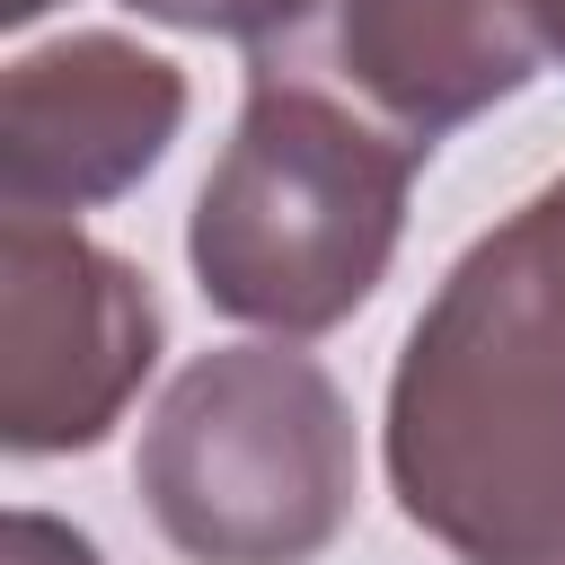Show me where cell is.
Instances as JSON below:
<instances>
[{"mask_svg":"<svg viewBox=\"0 0 565 565\" xmlns=\"http://www.w3.org/2000/svg\"><path fill=\"white\" fill-rule=\"evenodd\" d=\"M159 362V291L62 212L0 221V441L97 450Z\"/></svg>","mask_w":565,"mask_h":565,"instance_id":"obj_4","label":"cell"},{"mask_svg":"<svg viewBox=\"0 0 565 565\" xmlns=\"http://www.w3.org/2000/svg\"><path fill=\"white\" fill-rule=\"evenodd\" d=\"M539 62L547 0H335L344 88L424 150L468 115L521 97Z\"/></svg>","mask_w":565,"mask_h":565,"instance_id":"obj_6","label":"cell"},{"mask_svg":"<svg viewBox=\"0 0 565 565\" xmlns=\"http://www.w3.org/2000/svg\"><path fill=\"white\" fill-rule=\"evenodd\" d=\"M53 0H0V26H26V18H44Z\"/></svg>","mask_w":565,"mask_h":565,"instance_id":"obj_9","label":"cell"},{"mask_svg":"<svg viewBox=\"0 0 565 565\" xmlns=\"http://www.w3.org/2000/svg\"><path fill=\"white\" fill-rule=\"evenodd\" d=\"M159 26H185V35H230V44H265V35H291L309 0H124Z\"/></svg>","mask_w":565,"mask_h":565,"instance_id":"obj_7","label":"cell"},{"mask_svg":"<svg viewBox=\"0 0 565 565\" xmlns=\"http://www.w3.org/2000/svg\"><path fill=\"white\" fill-rule=\"evenodd\" d=\"M185 124V71L132 35H62L0 71V203L88 212L132 194Z\"/></svg>","mask_w":565,"mask_h":565,"instance_id":"obj_5","label":"cell"},{"mask_svg":"<svg viewBox=\"0 0 565 565\" xmlns=\"http://www.w3.org/2000/svg\"><path fill=\"white\" fill-rule=\"evenodd\" d=\"M0 565H97V547H88L71 521H53V512H9Z\"/></svg>","mask_w":565,"mask_h":565,"instance_id":"obj_8","label":"cell"},{"mask_svg":"<svg viewBox=\"0 0 565 565\" xmlns=\"http://www.w3.org/2000/svg\"><path fill=\"white\" fill-rule=\"evenodd\" d=\"M433 150L380 124L362 97H335L282 62L247 71L238 132L194 194V282L221 318L265 335L344 327L406 230L415 168Z\"/></svg>","mask_w":565,"mask_h":565,"instance_id":"obj_2","label":"cell"},{"mask_svg":"<svg viewBox=\"0 0 565 565\" xmlns=\"http://www.w3.org/2000/svg\"><path fill=\"white\" fill-rule=\"evenodd\" d=\"M132 486L185 565H309L353 521V406L300 335L194 353L141 424Z\"/></svg>","mask_w":565,"mask_h":565,"instance_id":"obj_3","label":"cell"},{"mask_svg":"<svg viewBox=\"0 0 565 565\" xmlns=\"http://www.w3.org/2000/svg\"><path fill=\"white\" fill-rule=\"evenodd\" d=\"M380 450L397 512L459 565H565V177L441 274Z\"/></svg>","mask_w":565,"mask_h":565,"instance_id":"obj_1","label":"cell"}]
</instances>
